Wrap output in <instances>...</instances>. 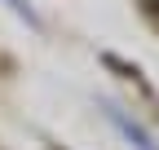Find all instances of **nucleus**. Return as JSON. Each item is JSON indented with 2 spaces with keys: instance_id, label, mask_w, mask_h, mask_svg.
Instances as JSON below:
<instances>
[{
  "instance_id": "nucleus-1",
  "label": "nucleus",
  "mask_w": 159,
  "mask_h": 150,
  "mask_svg": "<svg viewBox=\"0 0 159 150\" xmlns=\"http://www.w3.org/2000/svg\"><path fill=\"white\" fill-rule=\"evenodd\" d=\"M5 5H9V9H13L18 18H22V22H27V27H40V18H35V9L27 5V0H5Z\"/></svg>"
}]
</instances>
